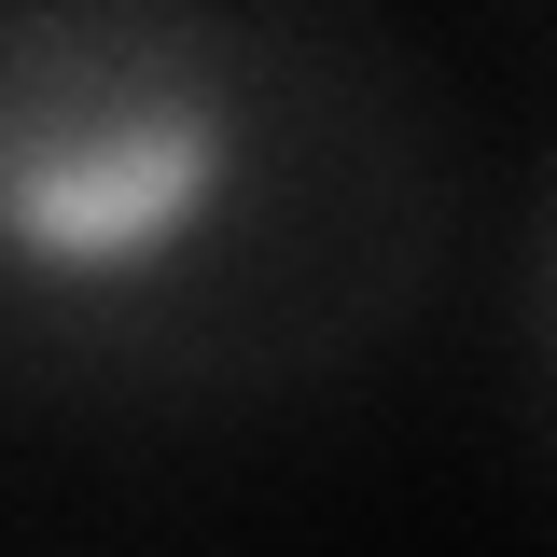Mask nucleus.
<instances>
[{
	"label": "nucleus",
	"instance_id": "f257e3e1",
	"mask_svg": "<svg viewBox=\"0 0 557 557\" xmlns=\"http://www.w3.org/2000/svg\"><path fill=\"white\" fill-rule=\"evenodd\" d=\"M237 70L182 0H0V278L139 293L223 237Z\"/></svg>",
	"mask_w": 557,
	"mask_h": 557
}]
</instances>
